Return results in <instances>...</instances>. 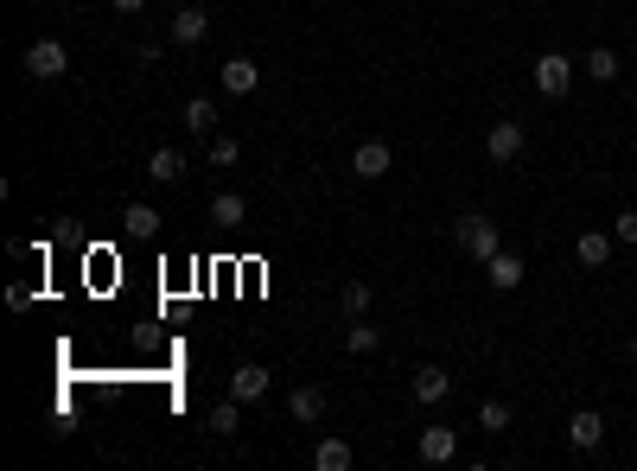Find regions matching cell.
<instances>
[{"label": "cell", "mask_w": 637, "mask_h": 471, "mask_svg": "<svg viewBox=\"0 0 637 471\" xmlns=\"http://www.w3.org/2000/svg\"><path fill=\"white\" fill-rule=\"evenodd\" d=\"M415 452H421V465H453L459 459V433L453 427H421Z\"/></svg>", "instance_id": "5b68a950"}, {"label": "cell", "mask_w": 637, "mask_h": 471, "mask_svg": "<svg viewBox=\"0 0 637 471\" xmlns=\"http://www.w3.org/2000/svg\"><path fill=\"white\" fill-rule=\"evenodd\" d=\"M523 147H529V134H523V121H491V134H485V153L497 166H510V160H523Z\"/></svg>", "instance_id": "277c9868"}, {"label": "cell", "mask_w": 637, "mask_h": 471, "mask_svg": "<svg viewBox=\"0 0 637 471\" xmlns=\"http://www.w3.org/2000/svg\"><path fill=\"white\" fill-rule=\"evenodd\" d=\"M109 7H115V13H141L147 0H109Z\"/></svg>", "instance_id": "4316f807"}, {"label": "cell", "mask_w": 637, "mask_h": 471, "mask_svg": "<svg viewBox=\"0 0 637 471\" xmlns=\"http://www.w3.org/2000/svg\"><path fill=\"white\" fill-rule=\"evenodd\" d=\"M376 344H383V331H376V325H364V319H351V325H344V351H357V357H370V351H376Z\"/></svg>", "instance_id": "d6986e66"}, {"label": "cell", "mask_w": 637, "mask_h": 471, "mask_svg": "<svg viewBox=\"0 0 637 471\" xmlns=\"http://www.w3.org/2000/svg\"><path fill=\"white\" fill-rule=\"evenodd\" d=\"M313 465L319 471H344V465H351V440H319L313 446Z\"/></svg>", "instance_id": "ffe728a7"}, {"label": "cell", "mask_w": 637, "mask_h": 471, "mask_svg": "<svg viewBox=\"0 0 637 471\" xmlns=\"http://www.w3.org/2000/svg\"><path fill=\"white\" fill-rule=\"evenodd\" d=\"M446 395H453V376H446L440 363H421V370H415V401L434 408V401H446Z\"/></svg>", "instance_id": "9c48e42d"}, {"label": "cell", "mask_w": 637, "mask_h": 471, "mask_svg": "<svg viewBox=\"0 0 637 471\" xmlns=\"http://www.w3.org/2000/svg\"><path fill=\"white\" fill-rule=\"evenodd\" d=\"M172 7H185V0H172Z\"/></svg>", "instance_id": "f1b7e54d"}, {"label": "cell", "mask_w": 637, "mask_h": 471, "mask_svg": "<svg viewBox=\"0 0 637 471\" xmlns=\"http://www.w3.org/2000/svg\"><path fill=\"white\" fill-rule=\"evenodd\" d=\"M599 440H606V421H599L593 408H580L574 421H567V446H574V452H593Z\"/></svg>", "instance_id": "7c38bea8"}, {"label": "cell", "mask_w": 637, "mask_h": 471, "mask_svg": "<svg viewBox=\"0 0 637 471\" xmlns=\"http://www.w3.org/2000/svg\"><path fill=\"white\" fill-rule=\"evenodd\" d=\"M631 102H637V96H631Z\"/></svg>", "instance_id": "f546056e"}, {"label": "cell", "mask_w": 637, "mask_h": 471, "mask_svg": "<svg viewBox=\"0 0 637 471\" xmlns=\"http://www.w3.org/2000/svg\"><path fill=\"white\" fill-rule=\"evenodd\" d=\"M243 217H249L243 191H217V198H211V223H217V230H243Z\"/></svg>", "instance_id": "9a60e30c"}, {"label": "cell", "mask_w": 637, "mask_h": 471, "mask_svg": "<svg viewBox=\"0 0 637 471\" xmlns=\"http://www.w3.org/2000/svg\"><path fill=\"white\" fill-rule=\"evenodd\" d=\"M122 223H128V236H160V211L153 204H128Z\"/></svg>", "instance_id": "44dd1931"}, {"label": "cell", "mask_w": 637, "mask_h": 471, "mask_svg": "<svg viewBox=\"0 0 637 471\" xmlns=\"http://www.w3.org/2000/svg\"><path fill=\"white\" fill-rule=\"evenodd\" d=\"M204 427H211V433H217V440H230V433H236V427H243V401H236V395H230V401H217V408H211V414H204Z\"/></svg>", "instance_id": "e0dca14e"}, {"label": "cell", "mask_w": 637, "mask_h": 471, "mask_svg": "<svg viewBox=\"0 0 637 471\" xmlns=\"http://www.w3.org/2000/svg\"><path fill=\"white\" fill-rule=\"evenodd\" d=\"M217 83L230 96H249L255 83H262V71H255V58H230V64H217Z\"/></svg>", "instance_id": "4fadbf2b"}, {"label": "cell", "mask_w": 637, "mask_h": 471, "mask_svg": "<svg viewBox=\"0 0 637 471\" xmlns=\"http://www.w3.org/2000/svg\"><path fill=\"white\" fill-rule=\"evenodd\" d=\"M185 128L211 141V134H217V102L211 96H192V102H185Z\"/></svg>", "instance_id": "ac0fdd59"}, {"label": "cell", "mask_w": 637, "mask_h": 471, "mask_svg": "<svg viewBox=\"0 0 637 471\" xmlns=\"http://www.w3.org/2000/svg\"><path fill=\"white\" fill-rule=\"evenodd\" d=\"M536 90L548 102H561L567 90H574V58H567V51H542L536 58Z\"/></svg>", "instance_id": "7a4b0ae2"}, {"label": "cell", "mask_w": 637, "mask_h": 471, "mask_svg": "<svg viewBox=\"0 0 637 471\" xmlns=\"http://www.w3.org/2000/svg\"><path fill=\"white\" fill-rule=\"evenodd\" d=\"M268 382H274V376L262 370V363H243V370L230 376V395H236V401H243V408H249V401H262V395H268Z\"/></svg>", "instance_id": "5bb4252c"}, {"label": "cell", "mask_w": 637, "mask_h": 471, "mask_svg": "<svg viewBox=\"0 0 637 471\" xmlns=\"http://www.w3.org/2000/svg\"><path fill=\"white\" fill-rule=\"evenodd\" d=\"M485 274H491V287H497V293H516V287H523V274H529V268H523V255L497 249V255L485 261Z\"/></svg>", "instance_id": "52a82bcc"}, {"label": "cell", "mask_w": 637, "mask_h": 471, "mask_svg": "<svg viewBox=\"0 0 637 471\" xmlns=\"http://www.w3.org/2000/svg\"><path fill=\"white\" fill-rule=\"evenodd\" d=\"M587 77H593V83H612V77H618V51H612V45H593V51H587Z\"/></svg>", "instance_id": "7402d4cb"}, {"label": "cell", "mask_w": 637, "mask_h": 471, "mask_svg": "<svg viewBox=\"0 0 637 471\" xmlns=\"http://www.w3.org/2000/svg\"><path fill=\"white\" fill-rule=\"evenodd\" d=\"M453 242H459L472 261H491L497 249H504V242H497V223H491L485 211H466V217H459V223H453Z\"/></svg>", "instance_id": "6da1fadb"}, {"label": "cell", "mask_w": 637, "mask_h": 471, "mask_svg": "<svg viewBox=\"0 0 637 471\" xmlns=\"http://www.w3.org/2000/svg\"><path fill=\"white\" fill-rule=\"evenodd\" d=\"M147 179H153V185H179V179H185V153H179V147H153V153H147Z\"/></svg>", "instance_id": "8fae6325"}, {"label": "cell", "mask_w": 637, "mask_h": 471, "mask_svg": "<svg viewBox=\"0 0 637 471\" xmlns=\"http://www.w3.org/2000/svg\"><path fill=\"white\" fill-rule=\"evenodd\" d=\"M389 166H395V153H389V141H364V147L351 153V172H357V179H383Z\"/></svg>", "instance_id": "ba28073f"}, {"label": "cell", "mask_w": 637, "mask_h": 471, "mask_svg": "<svg viewBox=\"0 0 637 471\" xmlns=\"http://www.w3.org/2000/svg\"><path fill=\"white\" fill-rule=\"evenodd\" d=\"M243 160V141H230V134H211V166H236Z\"/></svg>", "instance_id": "cb8c5ba5"}, {"label": "cell", "mask_w": 637, "mask_h": 471, "mask_svg": "<svg viewBox=\"0 0 637 471\" xmlns=\"http://www.w3.org/2000/svg\"><path fill=\"white\" fill-rule=\"evenodd\" d=\"M612 242H618L612 230H587V236L574 242V255L587 261V268H606V261H612Z\"/></svg>", "instance_id": "2e32d148"}, {"label": "cell", "mask_w": 637, "mask_h": 471, "mask_svg": "<svg viewBox=\"0 0 637 471\" xmlns=\"http://www.w3.org/2000/svg\"><path fill=\"white\" fill-rule=\"evenodd\" d=\"M631 357H637V338H631Z\"/></svg>", "instance_id": "83f0119b"}, {"label": "cell", "mask_w": 637, "mask_h": 471, "mask_svg": "<svg viewBox=\"0 0 637 471\" xmlns=\"http://www.w3.org/2000/svg\"><path fill=\"white\" fill-rule=\"evenodd\" d=\"M26 71L39 77V83H51V77L71 71V51H64L58 39H32V45H26Z\"/></svg>", "instance_id": "3957f363"}, {"label": "cell", "mask_w": 637, "mask_h": 471, "mask_svg": "<svg viewBox=\"0 0 637 471\" xmlns=\"http://www.w3.org/2000/svg\"><path fill=\"white\" fill-rule=\"evenodd\" d=\"M172 45H198L204 39V32H211V13H204V7H192V0H185V7L179 13H172Z\"/></svg>", "instance_id": "8992f818"}, {"label": "cell", "mask_w": 637, "mask_h": 471, "mask_svg": "<svg viewBox=\"0 0 637 471\" xmlns=\"http://www.w3.org/2000/svg\"><path fill=\"white\" fill-rule=\"evenodd\" d=\"M478 427H485V433H504V427H510V408H504V401H485V408H478Z\"/></svg>", "instance_id": "d4e9b609"}, {"label": "cell", "mask_w": 637, "mask_h": 471, "mask_svg": "<svg viewBox=\"0 0 637 471\" xmlns=\"http://www.w3.org/2000/svg\"><path fill=\"white\" fill-rule=\"evenodd\" d=\"M325 414V389H313V382H300L294 395H287V421H300V427H313Z\"/></svg>", "instance_id": "30bf717a"}, {"label": "cell", "mask_w": 637, "mask_h": 471, "mask_svg": "<svg viewBox=\"0 0 637 471\" xmlns=\"http://www.w3.org/2000/svg\"><path fill=\"white\" fill-rule=\"evenodd\" d=\"M338 312H344V319H364V312H370V287H364V281H344Z\"/></svg>", "instance_id": "603a6c76"}, {"label": "cell", "mask_w": 637, "mask_h": 471, "mask_svg": "<svg viewBox=\"0 0 637 471\" xmlns=\"http://www.w3.org/2000/svg\"><path fill=\"white\" fill-rule=\"evenodd\" d=\"M612 236H618V242H631V249H637V211H618V217H612Z\"/></svg>", "instance_id": "484cf974"}]
</instances>
